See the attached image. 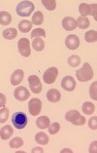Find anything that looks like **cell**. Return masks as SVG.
I'll use <instances>...</instances> for the list:
<instances>
[{"label": "cell", "instance_id": "obj_1", "mask_svg": "<svg viewBox=\"0 0 97 153\" xmlns=\"http://www.w3.org/2000/svg\"><path fill=\"white\" fill-rule=\"evenodd\" d=\"M76 76L78 80L81 82H87L93 78V69L88 62L84 63L83 68L78 69L76 71Z\"/></svg>", "mask_w": 97, "mask_h": 153}, {"label": "cell", "instance_id": "obj_2", "mask_svg": "<svg viewBox=\"0 0 97 153\" xmlns=\"http://www.w3.org/2000/svg\"><path fill=\"white\" fill-rule=\"evenodd\" d=\"M34 4L31 1H21L17 6V13L20 17H28L34 11Z\"/></svg>", "mask_w": 97, "mask_h": 153}, {"label": "cell", "instance_id": "obj_3", "mask_svg": "<svg viewBox=\"0 0 97 153\" xmlns=\"http://www.w3.org/2000/svg\"><path fill=\"white\" fill-rule=\"evenodd\" d=\"M27 117L24 112H16L12 116V123L17 129H24L27 125Z\"/></svg>", "mask_w": 97, "mask_h": 153}, {"label": "cell", "instance_id": "obj_4", "mask_svg": "<svg viewBox=\"0 0 97 153\" xmlns=\"http://www.w3.org/2000/svg\"><path fill=\"white\" fill-rule=\"evenodd\" d=\"M42 110V102L38 98H33L28 102V111L32 116H37Z\"/></svg>", "mask_w": 97, "mask_h": 153}, {"label": "cell", "instance_id": "obj_5", "mask_svg": "<svg viewBox=\"0 0 97 153\" xmlns=\"http://www.w3.org/2000/svg\"><path fill=\"white\" fill-rule=\"evenodd\" d=\"M18 52L22 57H29L31 54V48H30V42L27 38H21L18 42Z\"/></svg>", "mask_w": 97, "mask_h": 153}, {"label": "cell", "instance_id": "obj_6", "mask_svg": "<svg viewBox=\"0 0 97 153\" xmlns=\"http://www.w3.org/2000/svg\"><path fill=\"white\" fill-rule=\"evenodd\" d=\"M58 75V69L57 68H50L44 72L43 75V80L45 83L47 84H53L55 82Z\"/></svg>", "mask_w": 97, "mask_h": 153}, {"label": "cell", "instance_id": "obj_7", "mask_svg": "<svg viewBox=\"0 0 97 153\" xmlns=\"http://www.w3.org/2000/svg\"><path fill=\"white\" fill-rule=\"evenodd\" d=\"M28 83L31 92L34 93V94H39L42 91V84H41V81L38 76L30 75L28 77Z\"/></svg>", "mask_w": 97, "mask_h": 153}, {"label": "cell", "instance_id": "obj_8", "mask_svg": "<svg viewBox=\"0 0 97 153\" xmlns=\"http://www.w3.org/2000/svg\"><path fill=\"white\" fill-rule=\"evenodd\" d=\"M14 97L15 99L20 100V102H24L30 97V93L24 86H18L14 92Z\"/></svg>", "mask_w": 97, "mask_h": 153}, {"label": "cell", "instance_id": "obj_9", "mask_svg": "<svg viewBox=\"0 0 97 153\" xmlns=\"http://www.w3.org/2000/svg\"><path fill=\"white\" fill-rule=\"evenodd\" d=\"M65 45L70 50H76L80 46V39L75 34H70L66 37Z\"/></svg>", "mask_w": 97, "mask_h": 153}, {"label": "cell", "instance_id": "obj_10", "mask_svg": "<svg viewBox=\"0 0 97 153\" xmlns=\"http://www.w3.org/2000/svg\"><path fill=\"white\" fill-rule=\"evenodd\" d=\"M61 86L67 92H72L76 88V81L72 76H65L61 81Z\"/></svg>", "mask_w": 97, "mask_h": 153}, {"label": "cell", "instance_id": "obj_11", "mask_svg": "<svg viewBox=\"0 0 97 153\" xmlns=\"http://www.w3.org/2000/svg\"><path fill=\"white\" fill-rule=\"evenodd\" d=\"M62 27L65 30H74L77 27V21L72 17H66L62 20Z\"/></svg>", "mask_w": 97, "mask_h": 153}, {"label": "cell", "instance_id": "obj_12", "mask_svg": "<svg viewBox=\"0 0 97 153\" xmlns=\"http://www.w3.org/2000/svg\"><path fill=\"white\" fill-rule=\"evenodd\" d=\"M24 70L22 69H17L13 72V74L11 75V84L16 86L20 85L21 83L22 79H24Z\"/></svg>", "mask_w": 97, "mask_h": 153}, {"label": "cell", "instance_id": "obj_13", "mask_svg": "<svg viewBox=\"0 0 97 153\" xmlns=\"http://www.w3.org/2000/svg\"><path fill=\"white\" fill-rule=\"evenodd\" d=\"M47 99L50 100L51 102H57L61 99V95L58 90L57 89H51L47 93Z\"/></svg>", "mask_w": 97, "mask_h": 153}, {"label": "cell", "instance_id": "obj_14", "mask_svg": "<svg viewBox=\"0 0 97 153\" xmlns=\"http://www.w3.org/2000/svg\"><path fill=\"white\" fill-rule=\"evenodd\" d=\"M14 134V130L10 125H5L0 129V137L1 140H8Z\"/></svg>", "mask_w": 97, "mask_h": 153}, {"label": "cell", "instance_id": "obj_15", "mask_svg": "<svg viewBox=\"0 0 97 153\" xmlns=\"http://www.w3.org/2000/svg\"><path fill=\"white\" fill-rule=\"evenodd\" d=\"M51 124V121H50V118L47 117V116H40L38 119L36 120V125L38 127L39 129L41 130H44V129H47L48 126Z\"/></svg>", "mask_w": 97, "mask_h": 153}, {"label": "cell", "instance_id": "obj_16", "mask_svg": "<svg viewBox=\"0 0 97 153\" xmlns=\"http://www.w3.org/2000/svg\"><path fill=\"white\" fill-rule=\"evenodd\" d=\"M18 36V30L14 27H9L3 30V37L7 40H13Z\"/></svg>", "mask_w": 97, "mask_h": 153}, {"label": "cell", "instance_id": "obj_17", "mask_svg": "<svg viewBox=\"0 0 97 153\" xmlns=\"http://www.w3.org/2000/svg\"><path fill=\"white\" fill-rule=\"evenodd\" d=\"M32 28V23L27 20H24L20 22L18 24V30L21 31L22 33H27L31 30Z\"/></svg>", "mask_w": 97, "mask_h": 153}, {"label": "cell", "instance_id": "obj_18", "mask_svg": "<svg viewBox=\"0 0 97 153\" xmlns=\"http://www.w3.org/2000/svg\"><path fill=\"white\" fill-rule=\"evenodd\" d=\"M12 22V16L9 12L2 11L0 12V25H8Z\"/></svg>", "mask_w": 97, "mask_h": 153}, {"label": "cell", "instance_id": "obj_19", "mask_svg": "<svg viewBox=\"0 0 97 153\" xmlns=\"http://www.w3.org/2000/svg\"><path fill=\"white\" fill-rule=\"evenodd\" d=\"M82 110L85 115H91L95 112V105L90 102H85L83 104V107H82Z\"/></svg>", "mask_w": 97, "mask_h": 153}, {"label": "cell", "instance_id": "obj_20", "mask_svg": "<svg viewBox=\"0 0 97 153\" xmlns=\"http://www.w3.org/2000/svg\"><path fill=\"white\" fill-rule=\"evenodd\" d=\"M32 48L34 49L35 51H43L44 48H45V42L42 38L40 37H37V38H34L32 41Z\"/></svg>", "mask_w": 97, "mask_h": 153}, {"label": "cell", "instance_id": "obj_21", "mask_svg": "<svg viewBox=\"0 0 97 153\" xmlns=\"http://www.w3.org/2000/svg\"><path fill=\"white\" fill-rule=\"evenodd\" d=\"M77 21V27H79L82 29H85L87 28L89 25H90V21L88 20L87 17H79Z\"/></svg>", "mask_w": 97, "mask_h": 153}, {"label": "cell", "instance_id": "obj_22", "mask_svg": "<svg viewBox=\"0 0 97 153\" xmlns=\"http://www.w3.org/2000/svg\"><path fill=\"white\" fill-rule=\"evenodd\" d=\"M35 140L37 143H39L41 145H46L48 143V137L45 133L40 132L35 136Z\"/></svg>", "mask_w": 97, "mask_h": 153}, {"label": "cell", "instance_id": "obj_23", "mask_svg": "<svg viewBox=\"0 0 97 153\" xmlns=\"http://www.w3.org/2000/svg\"><path fill=\"white\" fill-rule=\"evenodd\" d=\"M44 22V15L42 12L40 11H37L32 16V24L33 25H42Z\"/></svg>", "mask_w": 97, "mask_h": 153}, {"label": "cell", "instance_id": "obj_24", "mask_svg": "<svg viewBox=\"0 0 97 153\" xmlns=\"http://www.w3.org/2000/svg\"><path fill=\"white\" fill-rule=\"evenodd\" d=\"M80 112L79 111H77V110H70L68 111L66 114H65V119L68 122H71V123H73L74 121H76L78 118L80 117Z\"/></svg>", "mask_w": 97, "mask_h": 153}, {"label": "cell", "instance_id": "obj_25", "mask_svg": "<svg viewBox=\"0 0 97 153\" xmlns=\"http://www.w3.org/2000/svg\"><path fill=\"white\" fill-rule=\"evenodd\" d=\"M90 5L87 4V3H82L79 7V12L82 17H87L90 15Z\"/></svg>", "mask_w": 97, "mask_h": 153}, {"label": "cell", "instance_id": "obj_26", "mask_svg": "<svg viewBox=\"0 0 97 153\" xmlns=\"http://www.w3.org/2000/svg\"><path fill=\"white\" fill-rule=\"evenodd\" d=\"M85 39L88 43L96 42V40H97V32H96V30H93V29H92V30H88L85 34Z\"/></svg>", "mask_w": 97, "mask_h": 153}, {"label": "cell", "instance_id": "obj_27", "mask_svg": "<svg viewBox=\"0 0 97 153\" xmlns=\"http://www.w3.org/2000/svg\"><path fill=\"white\" fill-rule=\"evenodd\" d=\"M24 145V140H21L20 137H16L10 140L11 148H20Z\"/></svg>", "mask_w": 97, "mask_h": 153}, {"label": "cell", "instance_id": "obj_28", "mask_svg": "<svg viewBox=\"0 0 97 153\" xmlns=\"http://www.w3.org/2000/svg\"><path fill=\"white\" fill-rule=\"evenodd\" d=\"M81 63V58L77 55H73L68 59V65L72 68H77Z\"/></svg>", "mask_w": 97, "mask_h": 153}, {"label": "cell", "instance_id": "obj_29", "mask_svg": "<svg viewBox=\"0 0 97 153\" xmlns=\"http://www.w3.org/2000/svg\"><path fill=\"white\" fill-rule=\"evenodd\" d=\"M10 111L7 107H3L0 109V124H4L8 120Z\"/></svg>", "mask_w": 97, "mask_h": 153}, {"label": "cell", "instance_id": "obj_30", "mask_svg": "<svg viewBox=\"0 0 97 153\" xmlns=\"http://www.w3.org/2000/svg\"><path fill=\"white\" fill-rule=\"evenodd\" d=\"M42 4L47 10H50V11H53L57 8V2H55L54 0H43Z\"/></svg>", "mask_w": 97, "mask_h": 153}, {"label": "cell", "instance_id": "obj_31", "mask_svg": "<svg viewBox=\"0 0 97 153\" xmlns=\"http://www.w3.org/2000/svg\"><path fill=\"white\" fill-rule=\"evenodd\" d=\"M48 132H50L51 135H55V134H57L59 132V130H60V125H59V123L54 122L53 124H50V126H48Z\"/></svg>", "mask_w": 97, "mask_h": 153}, {"label": "cell", "instance_id": "obj_32", "mask_svg": "<svg viewBox=\"0 0 97 153\" xmlns=\"http://www.w3.org/2000/svg\"><path fill=\"white\" fill-rule=\"evenodd\" d=\"M46 37V32L43 28H35L33 29L32 32H31V37L32 38H35V37Z\"/></svg>", "mask_w": 97, "mask_h": 153}, {"label": "cell", "instance_id": "obj_33", "mask_svg": "<svg viewBox=\"0 0 97 153\" xmlns=\"http://www.w3.org/2000/svg\"><path fill=\"white\" fill-rule=\"evenodd\" d=\"M96 85L97 82H93V84L90 85V88H89V95H90V98L93 100H97V96H96Z\"/></svg>", "mask_w": 97, "mask_h": 153}, {"label": "cell", "instance_id": "obj_34", "mask_svg": "<svg viewBox=\"0 0 97 153\" xmlns=\"http://www.w3.org/2000/svg\"><path fill=\"white\" fill-rule=\"evenodd\" d=\"M97 117L96 116H93L88 120V127L90 128L91 130H96L97 129Z\"/></svg>", "mask_w": 97, "mask_h": 153}, {"label": "cell", "instance_id": "obj_35", "mask_svg": "<svg viewBox=\"0 0 97 153\" xmlns=\"http://www.w3.org/2000/svg\"><path fill=\"white\" fill-rule=\"evenodd\" d=\"M72 124L76 126H83L85 124V118L84 116H82V115H80V117L78 118L76 121H74Z\"/></svg>", "mask_w": 97, "mask_h": 153}, {"label": "cell", "instance_id": "obj_36", "mask_svg": "<svg viewBox=\"0 0 97 153\" xmlns=\"http://www.w3.org/2000/svg\"><path fill=\"white\" fill-rule=\"evenodd\" d=\"M6 97L5 95H3L2 93H0V108L1 107H4L5 104H6Z\"/></svg>", "mask_w": 97, "mask_h": 153}, {"label": "cell", "instance_id": "obj_37", "mask_svg": "<svg viewBox=\"0 0 97 153\" xmlns=\"http://www.w3.org/2000/svg\"><path fill=\"white\" fill-rule=\"evenodd\" d=\"M96 7H97V5H96V3H94V4H91L90 5V15L91 16H93L94 17V19L96 20Z\"/></svg>", "mask_w": 97, "mask_h": 153}, {"label": "cell", "instance_id": "obj_38", "mask_svg": "<svg viewBox=\"0 0 97 153\" xmlns=\"http://www.w3.org/2000/svg\"><path fill=\"white\" fill-rule=\"evenodd\" d=\"M96 141H94V143H91V145H90V148H89V152H96V149H95V147H96Z\"/></svg>", "mask_w": 97, "mask_h": 153}, {"label": "cell", "instance_id": "obj_39", "mask_svg": "<svg viewBox=\"0 0 97 153\" xmlns=\"http://www.w3.org/2000/svg\"><path fill=\"white\" fill-rule=\"evenodd\" d=\"M33 152H36V151H40V152H43V149L42 148H34L32 150Z\"/></svg>", "mask_w": 97, "mask_h": 153}]
</instances>
